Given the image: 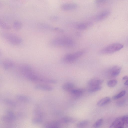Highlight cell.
<instances>
[{"mask_svg": "<svg viewBox=\"0 0 128 128\" xmlns=\"http://www.w3.org/2000/svg\"><path fill=\"white\" fill-rule=\"evenodd\" d=\"M0 36L10 44L15 46L21 45L23 42V40L20 37L8 32H1Z\"/></svg>", "mask_w": 128, "mask_h": 128, "instance_id": "1", "label": "cell"}, {"mask_svg": "<svg viewBox=\"0 0 128 128\" xmlns=\"http://www.w3.org/2000/svg\"><path fill=\"white\" fill-rule=\"evenodd\" d=\"M53 45L56 46L72 47L75 44L72 39L66 37L58 38L53 39L51 42Z\"/></svg>", "mask_w": 128, "mask_h": 128, "instance_id": "2", "label": "cell"}, {"mask_svg": "<svg viewBox=\"0 0 128 128\" xmlns=\"http://www.w3.org/2000/svg\"><path fill=\"white\" fill-rule=\"evenodd\" d=\"M123 47V46L122 44L119 43H113L104 48L101 51L100 53L103 54H112L120 51Z\"/></svg>", "mask_w": 128, "mask_h": 128, "instance_id": "3", "label": "cell"}, {"mask_svg": "<svg viewBox=\"0 0 128 128\" xmlns=\"http://www.w3.org/2000/svg\"><path fill=\"white\" fill-rule=\"evenodd\" d=\"M128 117L127 115H125L116 119L110 125V128H122L125 126H127Z\"/></svg>", "mask_w": 128, "mask_h": 128, "instance_id": "4", "label": "cell"}, {"mask_svg": "<svg viewBox=\"0 0 128 128\" xmlns=\"http://www.w3.org/2000/svg\"><path fill=\"white\" fill-rule=\"evenodd\" d=\"M84 54V52L83 51H77L73 54L66 55L64 57L63 60L64 61L67 62H72L82 56Z\"/></svg>", "mask_w": 128, "mask_h": 128, "instance_id": "5", "label": "cell"}, {"mask_svg": "<svg viewBox=\"0 0 128 128\" xmlns=\"http://www.w3.org/2000/svg\"><path fill=\"white\" fill-rule=\"evenodd\" d=\"M110 11L109 10H105L97 15L95 17L96 21H99L104 20L109 16Z\"/></svg>", "mask_w": 128, "mask_h": 128, "instance_id": "6", "label": "cell"}, {"mask_svg": "<svg viewBox=\"0 0 128 128\" xmlns=\"http://www.w3.org/2000/svg\"><path fill=\"white\" fill-rule=\"evenodd\" d=\"M121 71V68L118 66H115L110 68L108 71L109 74L111 76L116 77L119 75Z\"/></svg>", "mask_w": 128, "mask_h": 128, "instance_id": "7", "label": "cell"}, {"mask_svg": "<svg viewBox=\"0 0 128 128\" xmlns=\"http://www.w3.org/2000/svg\"><path fill=\"white\" fill-rule=\"evenodd\" d=\"M70 92L74 99H77L81 96L84 92V90L81 89H74Z\"/></svg>", "mask_w": 128, "mask_h": 128, "instance_id": "8", "label": "cell"}, {"mask_svg": "<svg viewBox=\"0 0 128 128\" xmlns=\"http://www.w3.org/2000/svg\"><path fill=\"white\" fill-rule=\"evenodd\" d=\"M61 123L59 121H55L47 122L43 125V127L46 128H57L60 127Z\"/></svg>", "mask_w": 128, "mask_h": 128, "instance_id": "9", "label": "cell"}, {"mask_svg": "<svg viewBox=\"0 0 128 128\" xmlns=\"http://www.w3.org/2000/svg\"><path fill=\"white\" fill-rule=\"evenodd\" d=\"M2 65L5 69L8 70L13 68L15 66V64L11 60L6 59L3 61Z\"/></svg>", "mask_w": 128, "mask_h": 128, "instance_id": "10", "label": "cell"}, {"mask_svg": "<svg viewBox=\"0 0 128 128\" xmlns=\"http://www.w3.org/2000/svg\"><path fill=\"white\" fill-rule=\"evenodd\" d=\"M103 81L100 79L94 78L90 80L88 84L90 87L100 86L103 83Z\"/></svg>", "mask_w": 128, "mask_h": 128, "instance_id": "11", "label": "cell"}, {"mask_svg": "<svg viewBox=\"0 0 128 128\" xmlns=\"http://www.w3.org/2000/svg\"><path fill=\"white\" fill-rule=\"evenodd\" d=\"M77 5L75 3H67L62 5L61 7V9L63 10L68 11L73 10L76 9Z\"/></svg>", "mask_w": 128, "mask_h": 128, "instance_id": "12", "label": "cell"}, {"mask_svg": "<svg viewBox=\"0 0 128 128\" xmlns=\"http://www.w3.org/2000/svg\"><path fill=\"white\" fill-rule=\"evenodd\" d=\"M36 89L46 91H51L53 90V88L49 85L44 84H38L35 87Z\"/></svg>", "mask_w": 128, "mask_h": 128, "instance_id": "13", "label": "cell"}, {"mask_svg": "<svg viewBox=\"0 0 128 128\" xmlns=\"http://www.w3.org/2000/svg\"><path fill=\"white\" fill-rule=\"evenodd\" d=\"M38 82L50 84H56L57 83V81L55 80L41 77H40Z\"/></svg>", "mask_w": 128, "mask_h": 128, "instance_id": "14", "label": "cell"}, {"mask_svg": "<svg viewBox=\"0 0 128 128\" xmlns=\"http://www.w3.org/2000/svg\"><path fill=\"white\" fill-rule=\"evenodd\" d=\"M74 88V85L71 83H66L63 84L62 86V88L63 90L69 92Z\"/></svg>", "mask_w": 128, "mask_h": 128, "instance_id": "15", "label": "cell"}, {"mask_svg": "<svg viewBox=\"0 0 128 128\" xmlns=\"http://www.w3.org/2000/svg\"><path fill=\"white\" fill-rule=\"evenodd\" d=\"M92 25V23L91 22L81 23L77 25V28L80 30H84L90 27Z\"/></svg>", "mask_w": 128, "mask_h": 128, "instance_id": "16", "label": "cell"}, {"mask_svg": "<svg viewBox=\"0 0 128 128\" xmlns=\"http://www.w3.org/2000/svg\"><path fill=\"white\" fill-rule=\"evenodd\" d=\"M16 98L18 101L25 103L29 102L30 101L29 98L25 95H18L16 96Z\"/></svg>", "mask_w": 128, "mask_h": 128, "instance_id": "17", "label": "cell"}, {"mask_svg": "<svg viewBox=\"0 0 128 128\" xmlns=\"http://www.w3.org/2000/svg\"><path fill=\"white\" fill-rule=\"evenodd\" d=\"M59 121L61 124H68L74 122L75 120L71 117H65L61 118Z\"/></svg>", "mask_w": 128, "mask_h": 128, "instance_id": "18", "label": "cell"}, {"mask_svg": "<svg viewBox=\"0 0 128 128\" xmlns=\"http://www.w3.org/2000/svg\"><path fill=\"white\" fill-rule=\"evenodd\" d=\"M110 101V98L108 97H105L98 101L97 103V105L100 106H103L109 103Z\"/></svg>", "mask_w": 128, "mask_h": 128, "instance_id": "19", "label": "cell"}, {"mask_svg": "<svg viewBox=\"0 0 128 128\" xmlns=\"http://www.w3.org/2000/svg\"><path fill=\"white\" fill-rule=\"evenodd\" d=\"M14 28L16 30H20L22 27V24L19 21H16L14 22L13 25Z\"/></svg>", "mask_w": 128, "mask_h": 128, "instance_id": "20", "label": "cell"}, {"mask_svg": "<svg viewBox=\"0 0 128 128\" xmlns=\"http://www.w3.org/2000/svg\"><path fill=\"white\" fill-rule=\"evenodd\" d=\"M89 121L88 120H85L78 122L77 124V126L78 128H83L86 127L88 125Z\"/></svg>", "mask_w": 128, "mask_h": 128, "instance_id": "21", "label": "cell"}, {"mask_svg": "<svg viewBox=\"0 0 128 128\" xmlns=\"http://www.w3.org/2000/svg\"><path fill=\"white\" fill-rule=\"evenodd\" d=\"M126 93L125 90H123L118 94L114 96L113 99L114 100H117L122 97L125 95Z\"/></svg>", "mask_w": 128, "mask_h": 128, "instance_id": "22", "label": "cell"}, {"mask_svg": "<svg viewBox=\"0 0 128 128\" xmlns=\"http://www.w3.org/2000/svg\"><path fill=\"white\" fill-rule=\"evenodd\" d=\"M102 87L100 86L90 87L88 89V91L90 92H94L101 90Z\"/></svg>", "mask_w": 128, "mask_h": 128, "instance_id": "23", "label": "cell"}, {"mask_svg": "<svg viewBox=\"0 0 128 128\" xmlns=\"http://www.w3.org/2000/svg\"><path fill=\"white\" fill-rule=\"evenodd\" d=\"M103 119L101 118L96 121L92 125L93 128H98L101 126L103 123Z\"/></svg>", "mask_w": 128, "mask_h": 128, "instance_id": "24", "label": "cell"}, {"mask_svg": "<svg viewBox=\"0 0 128 128\" xmlns=\"http://www.w3.org/2000/svg\"><path fill=\"white\" fill-rule=\"evenodd\" d=\"M0 27L4 29L9 30L11 29V27L8 24L0 20Z\"/></svg>", "mask_w": 128, "mask_h": 128, "instance_id": "25", "label": "cell"}, {"mask_svg": "<svg viewBox=\"0 0 128 128\" xmlns=\"http://www.w3.org/2000/svg\"><path fill=\"white\" fill-rule=\"evenodd\" d=\"M117 81L116 80L113 79L110 80L107 83L108 86L110 88L114 87L117 85Z\"/></svg>", "mask_w": 128, "mask_h": 128, "instance_id": "26", "label": "cell"}, {"mask_svg": "<svg viewBox=\"0 0 128 128\" xmlns=\"http://www.w3.org/2000/svg\"><path fill=\"white\" fill-rule=\"evenodd\" d=\"M43 121L42 118L37 117L33 118L32 120V123L35 124H41Z\"/></svg>", "mask_w": 128, "mask_h": 128, "instance_id": "27", "label": "cell"}, {"mask_svg": "<svg viewBox=\"0 0 128 128\" xmlns=\"http://www.w3.org/2000/svg\"><path fill=\"white\" fill-rule=\"evenodd\" d=\"M5 103L9 106L15 107L16 106V104L14 101L6 99L4 100Z\"/></svg>", "mask_w": 128, "mask_h": 128, "instance_id": "28", "label": "cell"}, {"mask_svg": "<svg viewBox=\"0 0 128 128\" xmlns=\"http://www.w3.org/2000/svg\"><path fill=\"white\" fill-rule=\"evenodd\" d=\"M7 116L10 118L13 121L15 120L16 116L13 112L11 111H8L7 112Z\"/></svg>", "mask_w": 128, "mask_h": 128, "instance_id": "29", "label": "cell"}, {"mask_svg": "<svg viewBox=\"0 0 128 128\" xmlns=\"http://www.w3.org/2000/svg\"><path fill=\"white\" fill-rule=\"evenodd\" d=\"M3 121L7 123H11L13 121L7 115L3 116L2 118Z\"/></svg>", "mask_w": 128, "mask_h": 128, "instance_id": "30", "label": "cell"}, {"mask_svg": "<svg viewBox=\"0 0 128 128\" xmlns=\"http://www.w3.org/2000/svg\"><path fill=\"white\" fill-rule=\"evenodd\" d=\"M35 114L37 117L42 118L43 116L42 112L39 109H36L34 111Z\"/></svg>", "mask_w": 128, "mask_h": 128, "instance_id": "31", "label": "cell"}, {"mask_svg": "<svg viewBox=\"0 0 128 128\" xmlns=\"http://www.w3.org/2000/svg\"><path fill=\"white\" fill-rule=\"evenodd\" d=\"M126 102V100H122L116 103V105L119 107H122L125 106Z\"/></svg>", "mask_w": 128, "mask_h": 128, "instance_id": "32", "label": "cell"}, {"mask_svg": "<svg viewBox=\"0 0 128 128\" xmlns=\"http://www.w3.org/2000/svg\"><path fill=\"white\" fill-rule=\"evenodd\" d=\"M107 1V0H95V2L96 4H100L105 2Z\"/></svg>", "mask_w": 128, "mask_h": 128, "instance_id": "33", "label": "cell"}, {"mask_svg": "<svg viewBox=\"0 0 128 128\" xmlns=\"http://www.w3.org/2000/svg\"><path fill=\"white\" fill-rule=\"evenodd\" d=\"M57 17L56 16H54L52 17L51 18V19L53 21H55L57 19Z\"/></svg>", "mask_w": 128, "mask_h": 128, "instance_id": "34", "label": "cell"}, {"mask_svg": "<svg viewBox=\"0 0 128 128\" xmlns=\"http://www.w3.org/2000/svg\"><path fill=\"white\" fill-rule=\"evenodd\" d=\"M123 80H127L128 79V77L127 76H126L123 77L122 78Z\"/></svg>", "mask_w": 128, "mask_h": 128, "instance_id": "35", "label": "cell"}, {"mask_svg": "<svg viewBox=\"0 0 128 128\" xmlns=\"http://www.w3.org/2000/svg\"><path fill=\"white\" fill-rule=\"evenodd\" d=\"M124 84L126 86H127L128 85V79L126 80V82L124 83Z\"/></svg>", "mask_w": 128, "mask_h": 128, "instance_id": "36", "label": "cell"}, {"mask_svg": "<svg viewBox=\"0 0 128 128\" xmlns=\"http://www.w3.org/2000/svg\"><path fill=\"white\" fill-rule=\"evenodd\" d=\"M2 55V53L1 51L0 50V56H1Z\"/></svg>", "mask_w": 128, "mask_h": 128, "instance_id": "37", "label": "cell"}, {"mask_svg": "<svg viewBox=\"0 0 128 128\" xmlns=\"http://www.w3.org/2000/svg\"><path fill=\"white\" fill-rule=\"evenodd\" d=\"M0 5H1V4H0Z\"/></svg>", "mask_w": 128, "mask_h": 128, "instance_id": "38", "label": "cell"}]
</instances>
